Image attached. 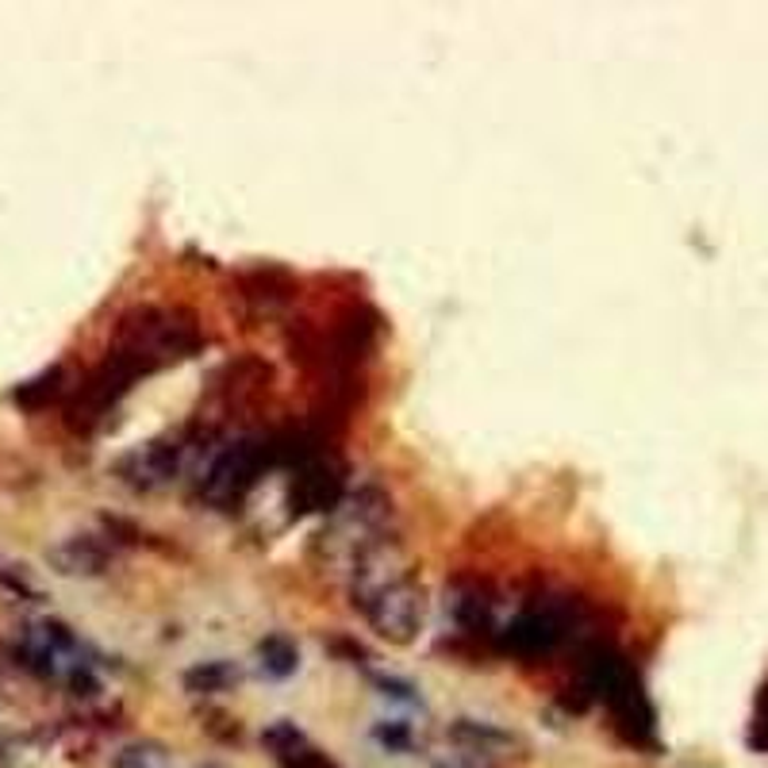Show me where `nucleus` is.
Here are the masks:
<instances>
[{"label": "nucleus", "mask_w": 768, "mask_h": 768, "mask_svg": "<svg viewBox=\"0 0 768 768\" xmlns=\"http://www.w3.org/2000/svg\"><path fill=\"white\" fill-rule=\"evenodd\" d=\"M354 607H362L381 638L396 646L415 638L423 623V588L400 569L392 542L377 538L354 557Z\"/></svg>", "instance_id": "f257e3e1"}, {"label": "nucleus", "mask_w": 768, "mask_h": 768, "mask_svg": "<svg viewBox=\"0 0 768 768\" xmlns=\"http://www.w3.org/2000/svg\"><path fill=\"white\" fill-rule=\"evenodd\" d=\"M588 688L612 707L615 722L630 741H654V707H649L646 691H641L638 676L626 665V657H619L615 649L599 646L592 649L588 657Z\"/></svg>", "instance_id": "f03ea898"}, {"label": "nucleus", "mask_w": 768, "mask_h": 768, "mask_svg": "<svg viewBox=\"0 0 768 768\" xmlns=\"http://www.w3.org/2000/svg\"><path fill=\"white\" fill-rule=\"evenodd\" d=\"M270 465H277L273 454V438H239L208 465L204 481H200V499L212 507H239L242 496L257 484Z\"/></svg>", "instance_id": "7ed1b4c3"}, {"label": "nucleus", "mask_w": 768, "mask_h": 768, "mask_svg": "<svg viewBox=\"0 0 768 768\" xmlns=\"http://www.w3.org/2000/svg\"><path fill=\"white\" fill-rule=\"evenodd\" d=\"M20 657L31 673L62 676L78 696H93L97 680L89 661L81 657V646L62 623H31L20 638Z\"/></svg>", "instance_id": "20e7f679"}, {"label": "nucleus", "mask_w": 768, "mask_h": 768, "mask_svg": "<svg viewBox=\"0 0 768 768\" xmlns=\"http://www.w3.org/2000/svg\"><path fill=\"white\" fill-rule=\"evenodd\" d=\"M342 492H346V481H342V469L331 457H307L296 469L289 488V512L292 515H312V512H335L342 504Z\"/></svg>", "instance_id": "39448f33"}, {"label": "nucleus", "mask_w": 768, "mask_h": 768, "mask_svg": "<svg viewBox=\"0 0 768 768\" xmlns=\"http://www.w3.org/2000/svg\"><path fill=\"white\" fill-rule=\"evenodd\" d=\"M181 462H185V442L181 438H158V442H146V446L131 449L128 457H120L115 465V477L131 488H162L178 477Z\"/></svg>", "instance_id": "423d86ee"}, {"label": "nucleus", "mask_w": 768, "mask_h": 768, "mask_svg": "<svg viewBox=\"0 0 768 768\" xmlns=\"http://www.w3.org/2000/svg\"><path fill=\"white\" fill-rule=\"evenodd\" d=\"M565 638V619L549 607H534L523 612L519 619L507 623L504 630V649L515 657H546L562 646Z\"/></svg>", "instance_id": "0eeeda50"}, {"label": "nucleus", "mask_w": 768, "mask_h": 768, "mask_svg": "<svg viewBox=\"0 0 768 768\" xmlns=\"http://www.w3.org/2000/svg\"><path fill=\"white\" fill-rule=\"evenodd\" d=\"M47 562L65 576H100L112 565V554L97 534H70L50 549Z\"/></svg>", "instance_id": "6e6552de"}, {"label": "nucleus", "mask_w": 768, "mask_h": 768, "mask_svg": "<svg viewBox=\"0 0 768 768\" xmlns=\"http://www.w3.org/2000/svg\"><path fill=\"white\" fill-rule=\"evenodd\" d=\"M370 342H373V320L365 312H350L335 331V354L346 357V362H357L370 350Z\"/></svg>", "instance_id": "1a4fd4ad"}, {"label": "nucleus", "mask_w": 768, "mask_h": 768, "mask_svg": "<svg viewBox=\"0 0 768 768\" xmlns=\"http://www.w3.org/2000/svg\"><path fill=\"white\" fill-rule=\"evenodd\" d=\"M257 665H262V673L273 676V680H285V676L296 673L300 654H296V646H292L285 634H270V638L257 646Z\"/></svg>", "instance_id": "9d476101"}, {"label": "nucleus", "mask_w": 768, "mask_h": 768, "mask_svg": "<svg viewBox=\"0 0 768 768\" xmlns=\"http://www.w3.org/2000/svg\"><path fill=\"white\" fill-rule=\"evenodd\" d=\"M62 365H50L47 373H39V377H31V381H23L20 388H16V404L20 407H28V412H39V407H47L50 400L62 392Z\"/></svg>", "instance_id": "9b49d317"}, {"label": "nucleus", "mask_w": 768, "mask_h": 768, "mask_svg": "<svg viewBox=\"0 0 768 768\" xmlns=\"http://www.w3.org/2000/svg\"><path fill=\"white\" fill-rule=\"evenodd\" d=\"M231 684H239V669H231L228 661H208L185 673V688L200 691V696H204V691H223V688H231Z\"/></svg>", "instance_id": "f8f14e48"}, {"label": "nucleus", "mask_w": 768, "mask_h": 768, "mask_svg": "<svg viewBox=\"0 0 768 768\" xmlns=\"http://www.w3.org/2000/svg\"><path fill=\"white\" fill-rule=\"evenodd\" d=\"M112 768H173V757L158 741H135V746H123L115 754Z\"/></svg>", "instance_id": "ddd939ff"}, {"label": "nucleus", "mask_w": 768, "mask_h": 768, "mask_svg": "<svg viewBox=\"0 0 768 768\" xmlns=\"http://www.w3.org/2000/svg\"><path fill=\"white\" fill-rule=\"evenodd\" d=\"M449 738H454V741H465L469 749H477V754H488V757H492V749L504 746L507 734L496 730V726H484V722L462 719V722L449 726Z\"/></svg>", "instance_id": "4468645a"}, {"label": "nucleus", "mask_w": 768, "mask_h": 768, "mask_svg": "<svg viewBox=\"0 0 768 768\" xmlns=\"http://www.w3.org/2000/svg\"><path fill=\"white\" fill-rule=\"evenodd\" d=\"M454 619L462 623L465 630H481V626H488V599H484L481 592H457Z\"/></svg>", "instance_id": "2eb2a0df"}, {"label": "nucleus", "mask_w": 768, "mask_h": 768, "mask_svg": "<svg viewBox=\"0 0 768 768\" xmlns=\"http://www.w3.org/2000/svg\"><path fill=\"white\" fill-rule=\"evenodd\" d=\"M262 741H265V746L273 749V754L281 757V754H289V749H296L300 741H304V734H300V730H296V726H292V722H273L270 730L262 734Z\"/></svg>", "instance_id": "dca6fc26"}, {"label": "nucleus", "mask_w": 768, "mask_h": 768, "mask_svg": "<svg viewBox=\"0 0 768 768\" xmlns=\"http://www.w3.org/2000/svg\"><path fill=\"white\" fill-rule=\"evenodd\" d=\"M438 768H492L488 754H477V749H465V754H454L449 761H442Z\"/></svg>", "instance_id": "f3484780"}, {"label": "nucleus", "mask_w": 768, "mask_h": 768, "mask_svg": "<svg viewBox=\"0 0 768 768\" xmlns=\"http://www.w3.org/2000/svg\"><path fill=\"white\" fill-rule=\"evenodd\" d=\"M765 726H768V722H765Z\"/></svg>", "instance_id": "a211bd4d"}]
</instances>
